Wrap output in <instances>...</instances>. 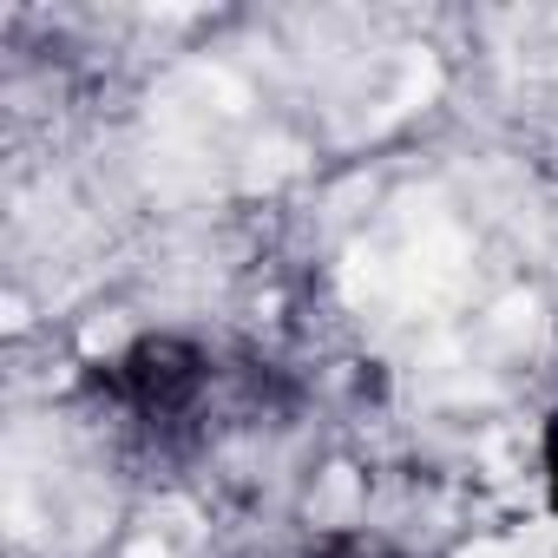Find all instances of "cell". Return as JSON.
Returning <instances> with one entry per match:
<instances>
[{
  "mask_svg": "<svg viewBox=\"0 0 558 558\" xmlns=\"http://www.w3.org/2000/svg\"><path fill=\"white\" fill-rule=\"evenodd\" d=\"M355 512V473L349 466H336L329 473V486L316 493V519H349Z\"/></svg>",
  "mask_w": 558,
  "mask_h": 558,
  "instance_id": "1",
  "label": "cell"
},
{
  "mask_svg": "<svg viewBox=\"0 0 558 558\" xmlns=\"http://www.w3.org/2000/svg\"><path fill=\"white\" fill-rule=\"evenodd\" d=\"M499 316H506V323H499V336H519V329H532V316H538V310H532V296H512Z\"/></svg>",
  "mask_w": 558,
  "mask_h": 558,
  "instance_id": "2",
  "label": "cell"
},
{
  "mask_svg": "<svg viewBox=\"0 0 558 558\" xmlns=\"http://www.w3.org/2000/svg\"><path fill=\"white\" fill-rule=\"evenodd\" d=\"M460 558H538V551H525V545H473Z\"/></svg>",
  "mask_w": 558,
  "mask_h": 558,
  "instance_id": "3",
  "label": "cell"
},
{
  "mask_svg": "<svg viewBox=\"0 0 558 558\" xmlns=\"http://www.w3.org/2000/svg\"><path fill=\"white\" fill-rule=\"evenodd\" d=\"M132 558H165V551L158 545H132Z\"/></svg>",
  "mask_w": 558,
  "mask_h": 558,
  "instance_id": "4",
  "label": "cell"
}]
</instances>
